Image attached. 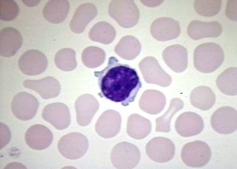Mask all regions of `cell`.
I'll return each instance as SVG.
<instances>
[{"label": "cell", "instance_id": "cell-15", "mask_svg": "<svg viewBox=\"0 0 237 169\" xmlns=\"http://www.w3.org/2000/svg\"><path fill=\"white\" fill-rule=\"evenodd\" d=\"M53 135L50 129L40 124L30 127L26 131L25 139L27 145L32 149L42 150L48 147L51 143Z\"/></svg>", "mask_w": 237, "mask_h": 169}, {"label": "cell", "instance_id": "cell-1", "mask_svg": "<svg viewBox=\"0 0 237 169\" xmlns=\"http://www.w3.org/2000/svg\"><path fill=\"white\" fill-rule=\"evenodd\" d=\"M118 62L114 57H110L107 66L94 71V75L98 78L100 97L126 106L134 101L142 83L135 69Z\"/></svg>", "mask_w": 237, "mask_h": 169}, {"label": "cell", "instance_id": "cell-27", "mask_svg": "<svg viewBox=\"0 0 237 169\" xmlns=\"http://www.w3.org/2000/svg\"><path fill=\"white\" fill-rule=\"evenodd\" d=\"M116 34L115 30L110 24L106 22H100L92 28L89 36L92 41L108 44L113 41Z\"/></svg>", "mask_w": 237, "mask_h": 169}, {"label": "cell", "instance_id": "cell-19", "mask_svg": "<svg viewBox=\"0 0 237 169\" xmlns=\"http://www.w3.org/2000/svg\"><path fill=\"white\" fill-rule=\"evenodd\" d=\"M22 38L19 32L11 27L2 29L0 33V54L8 57L13 56L21 47Z\"/></svg>", "mask_w": 237, "mask_h": 169}, {"label": "cell", "instance_id": "cell-3", "mask_svg": "<svg viewBox=\"0 0 237 169\" xmlns=\"http://www.w3.org/2000/svg\"><path fill=\"white\" fill-rule=\"evenodd\" d=\"M108 10L110 16L123 28L134 26L139 19V10L133 0L112 1Z\"/></svg>", "mask_w": 237, "mask_h": 169}, {"label": "cell", "instance_id": "cell-11", "mask_svg": "<svg viewBox=\"0 0 237 169\" xmlns=\"http://www.w3.org/2000/svg\"><path fill=\"white\" fill-rule=\"evenodd\" d=\"M42 117L44 120L58 130L66 129L71 122L68 108L64 104L60 102L46 105L42 111Z\"/></svg>", "mask_w": 237, "mask_h": 169}, {"label": "cell", "instance_id": "cell-18", "mask_svg": "<svg viewBox=\"0 0 237 169\" xmlns=\"http://www.w3.org/2000/svg\"><path fill=\"white\" fill-rule=\"evenodd\" d=\"M162 56L167 64L175 72H183L187 67V51L185 47L180 45L168 46L163 51Z\"/></svg>", "mask_w": 237, "mask_h": 169}, {"label": "cell", "instance_id": "cell-12", "mask_svg": "<svg viewBox=\"0 0 237 169\" xmlns=\"http://www.w3.org/2000/svg\"><path fill=\"white\" fill-rule=\"evenodd\" d=\"M152 37L156 40L164 41L177 38L180 34V27L179 22L174 19L166 17H160L154 20L150 28Z\"/></svg>", "mask_w": 237, "mask_h": 169}, {"label": "cell", "instance_id": "cell-13", "mask_svg": "<svg viewBox=\"0 0 237 169\" xmlns=\"http://www.w3.org/2000/svg\"><path fill=\"white\" fill-rule=\"evenodd\" d=\"M204 122L201 116L194 112H183L177 118L175 128L180 136L187 137L198 135L203 130Z\"/></svg>", "mask_w": 237, "mask_h": 169}, {"label": "cell", "instance_id": "cell-31", "mask_svg": "<svg viewBox=\"0 0 237 169\" xmlns=\"http://www.w3.org/2000/svg\"><path fill=\"white\" fill-rule=\"evenodd\" d=\"M0 19L4 21L13 20L17 16L19 8L13 0H0Z\"/></svg>", "mask_w": 237, "mask_h": 169}, {"label": "cell", "instance_id": "cell-7", "mask_svg": "<svg viewBox=\"0 0 237 169\" xmlns=\"http://www.w3.org/2000/svg\"><path fill=\"white\" fill-rule=\"evenodd\" d=\"M39 106V101L34 96L27 92H21L13 97L11 103V109L16 118L27 121L34 117Z\"/></svg>", "mask_w": 237, "mask_h": 169}, {"label": "cell", "instance_id": "cell-4", "mask_svg": "<svg viewBox=\"0 0 237 169\" xmlns=\"http://www.w3.org/2000/svg\"><path fill=\"white\" fill-rule=\"evenodd\" d=\"M88 146V140L84 135L78 132H72L61 137L57 147L58 151L63 157L75 160L85 154Z\"/></svg>", "mask_w": 237, "mask_h": 169}, {"label": "cell", "instance_id": "cell-32", "mask_svg": "<svg viewBox=\"0 0 237 169\" xmlns=\"http://www.w3.org/2000/svg\"><path fill=\"white\" fill-rule=\"evenodd\" d=\"M225 13L227 17L230 20H237L236 0H229L228 1Z\"/></svg>", "mask_w": 237, "mask_h": 169}, {"label": "cell", "instance_id": "cell-21", "mask_svg": "<svg viewBox=\"0 0 237 169\" xmlns=\"http://www.w3.org/2000/svg\"><path fill=\"white\" fill-rule=\"evenodd\" d=\"M69 4L66 0H49L42 10L44 17L53 24L62 22L66 18L69 10Z\"/></svg>", "mask_w": 237, "mask_h": 169}, {"label": "cell", "instance_id": "cell-10", "mask_svg": "<svg viewBox=\"0 0 237 169\" xmlns=\"http://www.w3.org/2000/svg\"><path fill=\"white\" fill-rule=\"evenodd\" d=\"M18 66L24 74L36 76L43 72L48 65L47 58L41 52L35 49L28 50L19 57Z\"/></svg>", "mask_w": 237, "mask_h": 169}, {"label": "cell", "instance_id": "cell-5", "mask_svg": "<svg viewBox=\"0 0 237 169\" xmlns=\"http://www.w3.org/2000/svg\"><path fill=\"white\" fill-rule=\"evenodd\" d=\"M141 154L135 145L127 142H121L113 148L110 156L111 162L117 169H132L139 163Z\"/></svg>", "mask_w": 237, "mask_h": 169}, {"label": "cell", "instance_id": "cell-28", "mask_svg": "<svg viewBox=\"0 0 237 169\" xmlns=\"http://www.w3.org/2000/svg\"><path fill=\"white\" fill-rule=\"evenodd\" d=\"M183 102L180 99H172L166 112L156 119L155 131L165 133L169 132L171 130L170 123L172 117L177 111L183 108Z\"/></svg>", "mask_w": 237, "mask_h": 169}, {"label": "cell", "instance_id": "cell-30", "mask_svg": "<svg viewBox=\"0 0 237 169\" xmlns=\"http://www.w3.org/2000/svg\"><path fill=\"white\" fill-rule=\"evenodd\" d=\"M75 53L73 49L66 48L59 50L54 58V62L57 67L63 71H68L75 61Z\"/></svg>", "mask_w": 237, "mask_h": 169}, {"label": "cell", "instance_id": "cell-14", "mask_svg": "<svg viewBox=\"0 0 237 169\" xmlns=\"http://www.w3.org/2000/svg\"><path fill=\"white\" fill-rule=\"evenodd\" d=\"M121 117L117 111L109 110L104 112L96 122L95 128L100 136L109 138L116 136L121 128Z\"/></svg>", "mask_w": 237, "mask_h": 169}, {"label": "cell", "instance_id": "cell-6", "mask_svg": "<svg viewBox=\"0 0 237 169\" xmlns=\"http://www.w3.org/2000/svg\"><path fill=\"white\" fill-rule=\"evenodd\" d=\"M181 158L188 166L200 168L206 165L211 157V151L205 142L196 140L185 144L182 148Z\"/></svg>", "mask_w": 237, "mask_h": 169}, {"label": "cell", "instance_id": "cell-16", "mask_svg": "<svg viewBox=\"0 0 237 169\" xmlns=\"http://www.w3.org/2000/svg\"><path fill=\"white\" fill-rule=\"evenodd\" d=\"M23 85L25 88L35 91L44 99L57 97L60 90L59 82L51 76L37 80L26 79L23 81Z\"/></svg>", "mask_w": 237, "mask_h": 169}, {"label": "cell", "instance_id": "cell-9", "mask_svg": "<svg viewBox=\"0 0 237 169\" xmlns=\"http://www.w3.org/2000/svg\"><path fill=\"white\" fill-rule=\"evenodd\" d=\"M210 123L216 132L224 135L231 134L237 129V111L230 106L221 107L212 115Z\"/></svg>", "mask_w": 237, "mask_h": 169}, {"label": "cell", "instance_id": "cell-24", "mask_svg": "<svg viewBox=\"0 0 237 169\" xmlns=\"http://www.w3.org/2000/svg\"><path fill=\"white\" fill-rule=\"evenodd\" d=\"M141 49L140 43L136 37L127 35L120 40L116 46L114 51L116 54L123 58L131 60L139 55Z\"/></svg>", "mask_w": 237, "mask_h": 169}, {"label": "cell", "instance_id": "cell-29", "mask_svg": "<svg viewBox=\"0 0 237 169\" xmlns=\"http://www.w3.org/2000/svg\"><path fill=\"white\" fill-rule=\"evenodd\" d=\"M221 5V0H195L194 3V8L198 14L208 17L216 15Z\"/></svg>", "mask_w": 237, "mask_h": 169}, {"label": "cell", "instance_id": "cell-33", "mask_svg": "<svg viewBox=\"0 0 237 169\" xmlns=\"http://www.w3.org/2000/svg\"><path fill=\"white\" fill-rule=\"evenodd\" d=\"M148 2H149L148 1H147ZM163 1H157L155 3L154 2L153 3H148L146 1H142L141 2L144 4L145 5L146 4H149L148 5V6H150L151 7L152 6H157L158 5L160 4Z\"/></svg>", "mask_w": 237, "mask_h": 169}, {"label": "cell", "instance_id": "cell-20", "mask_svg": "<svg viewBox=\"0 0 237 169\" xmlns=\"http://www.w3.org/2000/svg\"><path fill=\"white\" fill-rule=\"evenodd\" d=\"M97 13V8L93 4L87 2L80 5L76 10L71 20L70 29L76 33L82 32Z\"/></svg>", "mask_w": 237, "mask_h": 169}, {"label": "cell", "instance_id": "cell-26", "mask_svg": "<svg viewBox=\"0 0 237 169\" xmlns=\"http://www.w3.org/2000/svg\"><path fill=\"white\" fill-rule=\"evenodd\" d=\"M77 121L80 126L89 125L99 108L98 102L95 100H79L75 105Z\"/></svg>", "mask_w": 237, "mask_h": 169}, {"label": "cell", "instance_id": "cell-23", "mask_svg": "<svg viewBox=\"0 0 237 169\" xmlns=\"http://www.w3.org/2000/svg\"><path fill=\"white\" fill-rule=\"evenodd\" d=\"M190 101L194 107L203 111L211 108L214 105L216 97L210 87L200 86L194 89L190 96Z\"/></svg>", "mask_w": 237, "mask_h": 169}, {"label": "cell", "instance_id": "cell-2", "mask_svg": "<svg viewBox=\"0 0 237 169\" xmlns=\"http://www.w3.org/2000/svg\"><path fill=\"white\" fill-rule=\"evenodd\" d=\"M224 57L223 51L218 44L212 42L203 43L198 46L194 51V66L200 72L211 73L221 65Z\"/></svg>", "mask_w": 237, "mask_h": 169}, {"label": "cell", "instance_id": "cell-17", "mask_svg": "<svg viewBox=\"0 0 237 169\" xmlns=\"http://www.w3.org/2000/svg\"><path fill=\"white\" fill-rule=\"evenodd\" d=\"M221 24L216 21L203 22L194 20L189 24L187 29L189 36L195 40L219 37L222 31Z\"/></svg>", "mask_w": 237, "mask_h": 169}, {"label": "cell", "instance_id": "cell-22", "mask_svg": "<svg viewBox=\"0 0 237 169\" xmlns=\"http://www.w3.org/2000/svg\"><path fill=\"white\" fill-rule=\"evenodd\" d=\"M151 128V121L138 114H132L128 118L126 132L132 138L136 140L143 139L149 135Z\"/></svg>", "mask_w": 237, "mask_h": 169}, {"label": "cell", "instance_id": "cell-8", "mask_svg": "<svg viewBox=\"0 0 237 169\" xmlns=\"http://www.w3.org/2000/svg\"><path fill=\"white\" fill-rule=\"evenodd\" d=\"M145 150L147 156L151 159L157 163H163L169 162L173 158L175 148L174 144L170 139L157 137L147 143Z\"/></svg>", "mask_w": 237, "mask_h": 169}, {"label": "cell", "instance_id": "cell-25", "mask_svg": "<svg viewBox=\"0 0 237 169\" xmlns=\"http://www.w3.org/2000/svg\"><path fill=\"white\" fill-rule=\"evenodd\" d=\"M216 83L218 89L223 93L229 96L237 94V68H228L217 77Z\"/></svg>", "mask_w": 237, "mask_h": 169}]
</instances>
